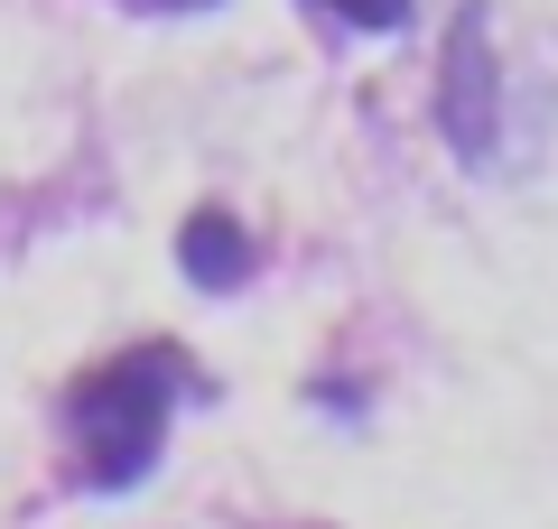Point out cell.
I'll return each instance as SVG.
<instances>
[{
    "mask_svg": "<svg viewBox=\"0 0 558 529\" xmlns=\"http://www.w3.org/2000/svg\"><path fill=\"white\" fill-rule=\"evenodd\" d=\"M307 10H326V20H336V28H354V38H400L418 0H307Z\"/></svg>",
    "mask_w": 558,
    "mask_h": 529,
    "instance_id": "277c9868",
    "label": "cell"
},
{
    "mask_svg": "<svg viewBox=\"0 0 558 529\" xmlns=\"http://www.w3.org/2000/svg\"><path fill=\"white\" fill-rule=\"evenodd\" d=\"M131 10H159V20H178V10H215V0H131Z\"/></svg>",
    "mask_w": 558,
    "mask_h": 529,
    "instance_id": "5b68a950",
    "label": "cell"
},
{
    "mask_svg": "<svg viewBox=\"0 0 558 529\" xmlns=\"http://www.w3.org/2000/svg\"><path fill=\"white\" fill-rule=\"evenodd\" d=\"M186 399H205V372H196V353H178V344H121L112 362L75 372V381H65V399H57L75 483L84 492L149 483Z\"/></svg>",
    "mask_w": 558,
    "mask_h": 529,
    "instance_id": "6da1fadb",
    "label": "cell"
},
{
    "mask_svg": "<svg viewBox=\"0 0 558 529\" xmlns=\"http://www.w3.org/2000/svg\"><path fill=\"white\" fill-rule=\"evenodd\" d=\"M502 57H494V10L465 0L457 28H447V57H438V131L465 168H502Z\"/></svg>",
    "mask_w": 558,
    "mask_h": 529,
    "instance_id": "7a4b0ae2",
    "label": "cell"
},
{
    "mask_svg": "<svg viewBox=\"0 0 558 529\" xmlns=\"http://www.w3.org/2000/svg\"><path fill=\"white\" fill-rule=\"evenodd\" d=\"M178 260H186V279L196 288H242L252 279V233H242L223 205H205V214H186V233H178Z\"/></svg>",
    "mask_w": 558,
    "mask_h": 529,
    "instance_id": "3957f363",
    "label": "cell"
}]
</instances>
